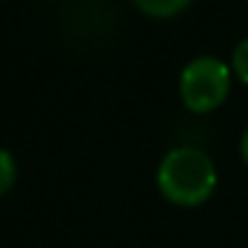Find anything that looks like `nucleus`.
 I'll return each instance as SVG.
<instances>
[{
  "label": "nucleus",
  "instance_id": "4",
  "mask_svg": "<svg viewBox=\"0 0 248 248\" xmlns=\"http://www.w3.org/2000/svg\"><path fill=\"white\" fill-rule=\"evenodd\" d=\"M230 67H232V75H235L243 86H248V38H243L240 43L232 48Z\"/></svg>",
  "mask_w": 248,
  "mask_h": 248
},
{
  "label": "nucleus",
  "instance_id": "2",
  "mask_svg": "<svg viewBox=\"0 0 248 248\" xmlns=\"http://www.w3.org/2000/svg\"><path fill=\"white\" fill-rule=\"evenodd\" d=\"M232 67L205 54L195 56L179 72V99L192 115H208L227 102L232 91Z\"/></svg>",
  "mask_w": 248,
  "mask_h": 248
},
{
  "label": "nucleus",
  "instance_id": "6",
  "mask_svg": "<svg viewBox=\"0 0 248 248\" xmlns=\"http://www.w3.org/2000/svg\"><path fill=\"white\" fill-rule=\"evenodd\" d=\"M240 157L248 166V125H246V131H243V136H240Z\"/></svg>",
  "mask_w": 248,
  "mask_h": 248
},
{
  "label": "nucleus",
  "instance_id": "5",
  "mask_svg": "<svg viewBox=\"0 0 248 248\" xmlns=\"http://www.w3.org/2000/svg\"><path fill=\"white\" fill-rule=\"evenodd\" d=\"M14 184H16V160L8 150L0 147V195H6Z\"/></svg>",
  "mask_w": 248,
  "mask_h": 248
},
{
  "label": "nucleus",
  "instance_id": "3",
  "mask_svg": "<svg viewBox=\"0 0 248 248\" xmlns=\"http://www.w3.org/2000/svg\"><path fill=\"white\" fill-rule=\"evenodd\" d=\"M131 3L150 19H173L192 6V0H131Z\"/></svg>",
  "mask_w": 248,
  "mask_h": 248
},
{
  "label": "nucleus",
  "instance_id": "1",
  "mask_svg": "<svg viewBox=\"0 0 248 248\" xmlns=\"http://www.w3.org/2000/svg\"><path fill=\"white\" fill-rule=\"evenodd\" d=\"M157 192L179 208H198L214 198L219 187V171L208 152L198 147H173L163 155L155 173Z\"/></svg>",
  "mask_w": 248,
  "mask_h": 248
}]
</instances>
